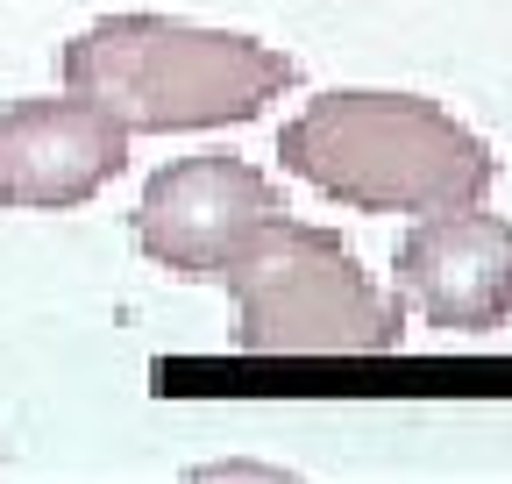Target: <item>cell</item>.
Segmentation results:
<instances>
[{"label": "cell", "instance_id": "cell-3", "mask_svg": "<svg viewBox=\"0 0 512 484\" xmlns=\"http://www.w3.org/2000/svg\"><path fill=\"white\" fill-rule=\"evenodd\" d=\"M214 285L235 292V342L249 356H392L406 335V307L370 285L349 242L292 214L256 228Z\"/></svg>", "mask_w": 512, "mask_h": 484}, {"label": "cell", "instance_id": "cell-2", "mask_svg": "<svg viewBox=\"0 0 512 484\" xmlns=\"http://www.w3.org/2000/svg\"><path fill=\"white\" fill-rule=\"evenodd\" d=\"M278 157L292 178L356 214L477 207L498 178L484 136L420 93H320L285 121Z\"/></svg>", "mask_w": 512, "mask_h": 484}, {"label": "cell", "instance_id": "cell-1", "mask_svg": "<svg viewBox=\"0 0 512 484\" xmlns=\"http://www.w3.org/2000/svg\"><path fill=\"white\" fill-rule=\"evenodd\" d=\"M57 72L72 93L107 107L128 136H171V129H235L256 121L285 86L292 57L171 15H107L64 43Z\"/></svg>", "mask_w": 512, "mask_h": 484}, {"label": "cell", "instance_id": "cell-6", "mask_svg": "<svg viewBox=\"0 0 512 484\" xmlns=\"http://www.w3.org/2000/svg\"><path fill=\"white\" fill-rule=\"evenodd\" d=\"M128 164V129L86 93L0 114V207H79Z\"/></svg>", "mask_w": 512, "mask_h": 484}, {"label": "cell", "instance_id": "cell-5", "mask_svg": "<svg viewBox=\"0 0 512 484\" xmlns=\"http://www.w3.org/2000/svg\"><path fill=\"white\" fill-rule=\"evenodd\" d=\"M399 307L448 335H491L512 321V221L477 207L420 214V228L392 257Z\"/></svg>", "mask_w": 512, "mask_h": 484}, {"label": "cell", "instance_id": "cell-4", "mask_svg": "<svg viewBox=\"0 0 512 484\" xmlns=\"http://www.w3.org/2000/svg\"><path fill=\"white\" fill-rule=\"evenodd\" d=\"M278 214H285V193L256 164H242L228 150H200V157L164 164L143 186V200H136V250L150 264H164L171 278L214 285V271Z\"/></svg>", "mask_w": 512, "mask_h": 484}]
</instances>
